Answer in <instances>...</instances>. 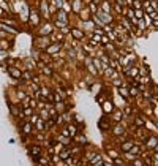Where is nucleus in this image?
I'll return each mask as SVG.
<instances>
[{
	"label": "nucleus",
	"instance_id": "obj_35",
	"mask_svg": "<svg viewBox=\"0 0 158 166\" xmlns=\"http://www.w3.org/2000/svg\"><path fill=\"white\" fill-rule=\"evenodd\" d=\"M38 152H40L38 147H33V149H32V154H38Z\"/></svg>",
	"mask_w": 158,
	"mask_h": 166
},
{
	"label": "nucleus",
	"instance_id": "obj_36",
	"mask_svg": "<svg viewBox=\"0 0 158 166\" xmlns=\"http://www.w3.org/2000/svg\"><path fill=\"white\" fill-rule=\"evenodd\" d=\"M0 48H6V43H3V41H0Z\"/></svg>",
	"mask_w": 158,
	"mask_h": 166
},
{
	"label": "nucleus",
	"instance_id": "obj_3",
	"mask_svg": "<svg viewBox=\"0 0 158 166\" xmlns=\"http://www.w3.org/2000/svg\"><path fill=\"white\" fill-rule=\"evenodd\" d=\"M120 24H122V27H123V29H125L127 32H133V27H135V25L130 22V19H128V18H122Z\"/></svg>",
	"mask_w": 158,
	"mask_h": 166
},
{
	"label": "nucleus",
	"instance_id": "obj_22",
	"mask_svg": "<svg viewBox=\"0 0 158 166\" xmlns=\"http://www.w3.org/2000/svg\"><path fill=\"white\" fill-rule=\"evenodd\" d=\"M131 147H133V143H125V144L122 146V150L128 152V150H131Z\"/></svg>",
	"mask_w": 158,
	"mask_h": 166
},
{
	"label": "nucleus",
	"instance_id": "obj_26",
	"mask_svg": "<svg viewBox=\"0 0 158 166\" xmlns=\"http://www.w3.org/2000/svg\"><path fill=\"white\" fill-rule=\"evenodd\" d=\"M30 130H32L30 123H25V125H24V133H25V134H29V133H30Z\"/></svg>",
	"mask_w": 158,
	"mask_h": 166
},
{
	"label": "nucleus",
	"instance_id": "obj_34",
	"mask_svg": "<svg viewBox=\"0 0 158 166\" xmlns=\"http://www.w3.org/2000/svg\"><path fill=\"white\" fill-rule=\"evenodd\" d=\"M120 117H122L120 113H115V114H114V119H115V120H120Z\"/></svg>",
	"mask_w": 158,
	"mask_h": 166
},
{
	"label": "nucleus",
	"instance_id": "obj_4",
	"mask_svg": "<svg viewBox=\"0 0 158 166\" xmlns=\"http://www.w3.org/2000/svg\"><path fill=\"white\" fill-rule=\"evenodd\" d=\"M57 19H59V22H63V24H68V19H67V11H63V10H60V11L57 13Z\"/></svg>",
	"mask_w": 158,
	"mask_h": 166
},
{
	"label": "nucleus",
	"instance_id": "obj_30",
	"mask_svg": "<svg viewBox=\"0 0 158 166\" xmlns=\"http://www.w3.org/2000/svg\"><path fill=\"white\" fill-rule=\"evenodd\" d=\"M114 133H115V134H122V133H123V128H122V127H115V128H114Z\"/></svg>",
	"mask_w": 158,
	"mask_h": 166
},
{
	"label": "nucleus",
	"instance_id": "obj_19",
	"mask_svg": "<svg viewBox=\"0 0 158 166\" xmlns=\"http://www.w3.org/2000/svg\"><path fill=\"white\" fill-rule=\"evenodd\" d=\"M0 27H2L3 30H6V32H10V33H16V30L13 29V27H8V25H5V24H0Z\"/></svg>",
	"mask_w": 158,
	"mask_h": 166
},
{
	"label": "nucleus",
	"instance_id": "obj_11",
	"mask_svg": "<svg viewBox=\"0 0 158 166\" xmlns=\"http://www.w3.org/2000/svg\"><path fill=\"white\" fill-rule=\"evenodd\" d=\"M118 92H120V95L123 96V98H128V96H130V90L128 89H125V87H118Z\"/></svg>",
	"mask_w": 158,
	"mask_h": 166
},
{
	"label": "nucleus",
	"instance_id": "obj_37",
	"mask_svg": "<svg viewBox=\"0 0 158 166\" xmlns=\"http://www.w3.org/2000/svg\"><path fill=\"white\" fill-rule=\"evenodd\" d=\"M155 158H156V160H158V154H156V157H155Z\"/></svg>",
	"mask_w": 158,
	"mask_h": 166
},
{
	"label": "nucleus",
	"instance_id": "obj_25",
	"mask_svg": "<svg viewBox=\"0 0 158 166\" xmlns=\"http://www.w3.org/2000/svg\"><path fill=\"white\" fill-rule=\"evenodd\" d=\"M90 11H92V13H95V15L98 13V8H97V3H95V2H94V3H90Z\"/></svg>",
	"mask_w": 158,
	"mask_h": 166
},
{
	"label": "nucleus",
	"instance_id": "obj_13",
	"mask_svg": "<svg viewBox=\"0 0 158 166\" xmlns=\"http://www.w3.org/2000/svg\"><path fill=\"white\" fill-rule=\"evenodd\" d=\"M10 74L13 78H21V71L18 70V68H10Z\"/></svg>",
	"mask_w": 158,
	"mask_h": 166
},
{
	"label": "nucleus",
	"instance_id": "obj_29",
	"mask_svg": "<svg viewBox=\"0 0 158 166\" xmlns=\"http://www.w3.org/2000/svg\"><path fill=\"white\" fill-rule=\"evenodd\" d=\"M92 62H94V65L98 68V70H101V62L98 60V59H94V60H92Z\"/></svg>",
	"mask_w": 158,
	"mask_h": 166
},
{
	"label": "nucleus",
	"instance_id": "obj_12",
	"mask_svg": "<svg viewBox=\"0 0 158 166\" xmlns=\"http://www.w3.org/2000/svg\"><path fill=\"white\" fill-rule=\"evenodd\" d=\"M87 66H89V71L90 73L97 74V68H95V65H92V59H87Z\"/></svg>",
	"mask_w": 158,
	"mask_h": 166
},
{
	"label": "nucleus",
	"instance_id": "obj_23",
	"mask_svg": "<svg viewBox=\"0 0 158 166\" xmlns=\"http://www.w3.org/2000/svg\"><path fill=\"white\" fill-rule=\"evenodd\" d=\"M103 106H104V111H106V113H112V104H111L109 101H108V103H104Z\"/></svg>",
	"mask_w": 158,
	"mask_h": 166
},
{
	"label": "nucleus",
	"instance_id": "obj_15",
	"mask_svg": "<svg viewBox=\"0 0 158 166\" xmlns=\"http://www.w3.org/2000/svg\"><path fill=\"white\" fill-rule=\"evenodd\" d=\"M41 11L44 13V16H49V10H48V3L44 2V0H43V2H41Z\"/></svg>",
	"mask_w": 158,
	"mask_h": 166
},
{
	"label": "nucleus",
	"instance_id": "obj_31",
	"mask_svg": "<svg viewBox=\"0 0 158 166\" xmlns=\"http://www.w3.org/2000/svg\"><path fill=\"white\" fill-rule=\"evenodd\" d=\"M125 6L131 8V6H133V0H125Z\"/></svg>",
	"mask_w": 158,
	"mask_h": 166
},
{
	"label": "nucleus",
	"instance_id": "obj_14",
	"mask_svg": "<svg viewBox=\"0 0 158 166\" xmlns=\"http://www.w3.org/2000/svg\"><path fill=\"white\" fill-rule=\"evenodd\" d=\"M59 49H60V45H52V46L48 48V52H49V54H54V52H57Z\"/></svg>",
	"mask_w": 158,
	"mask_h": 166
},
{
	"label": "nucleus",
	"instance_id": "obj_27",
	"mask_svg": "<svg viewBox=\"0 0 158 166\" xmlns=\"http://www.w3.org/2000/svg\"><path fill=\"white\" fill-rule=\"evenodd\" d=\"M0 8H3V10H6V11L10 10V8H8V3L5 2V0H0Z\"/></svg>",
	"mask_w": 158,
	"mask_h": 166
},
{
	"label": "nucleus",
	"instance_id": "obj_8",
	"mask_svg": "<svg viewBox=\"0 0 158 166\" xmlns=\"http://www.w3.org/2000/svg\"><path fill=\"white\" fill-rule=\"evenodd\" d=\"M136 25H138L139 32H142V30H146V29H147V25H146V22H144V19H138Z\"/></svg>",
	"mask_w": 158,
	"mask_h": 166
},
{
	"label": "nucleus",
	"instance_id": "obj_2",
	"mask_svg": "<svg viewBox=\"0 0 158 166\" xmlns=\"http://www.w3.org/2000/svg\"><path fill=\"white\" fill-rule=\"evenodd\" d=\"M123 73H125L127 76H130V78H136V76L139 74V68H138V66H131V65H128V66H125Z\"/></svg>",
	"mask_w": 158,
	"mask_h": 166
},
{
	"label": "nucleus",
	"instance_id": "obj_33",
	"mask_svg": "<svg viewBox=\"0 0 158 166\" xmlns=\"http://www.w3.org/2000/svg\"><path fill=\"white\" fill-rule=\"evenodd\" d=\"M43 71H44L46 74H52V71H51V68H48V66H43Z\"/></svg>",
	"mask_w": 158,
	"mask_h": 166
},
{
	"label": "nucleus",
	"instance_id": "obj_20",
	"mask_svg": "<svg viewBox=\"0 0 158 166\" xmlns=\"http://www.w3.org/2000/svg\"><path fill=\"white\" fill-rule=\"evenodd\" d=\"M30 19H32V24H38V15H36L35 11L30 13Z\"/></svg>",
	"mask_w": 158,
	"mask_h": 166
},
{
	"label": "nucleus",
	"instance_id": "obj_28",
	"mask_svg": "<svg viewBox=\"0 0 158 166\" xmlns=\"http://www.w3.org/2000/svg\"><path fill=\"white\" fill-rule=\"evenodd\" d=\"M38 43H40V46H41V48H46L48 46V40L44 38V40H38Z\"/></svg>",
	"mask_w": 158,
	"mask_h": 166
},
{
	"label": "nucleus",
	"instance_id": "obj_6",
	"mask_svg": "<svg viewBox=\"0 0 158 166\" xmlns=\"http://www.w3.org/2000/svg\"><path fill=\"white\" fill-rule=\"evenodd\" d=\"M101 11H104V13H111V3L108 2V0H104V2L101 3Z\"/></svg>",
	"mask_w": 158,
	"mask_h": 166
},
{
	"label": "nucleus",
	"instance_id": "obj_17",
	"mask_svg": "<svg viewBox=\"0 0 158 166\" xmlns=\"http://www.w3.org/2000/svg\"><path fill=\"white\" fill-rule=\"evenodd\" d=\"M133 10H139V8H142V2L141 0H133V6H131Z\"/></svg>",
	"mask_w": 158,
	"mask_h": 166
},
{
	"label": "nucleus",
	"instance_id": "obj_21",
	"mask_svg": "<svg viewBox=\"0 0 158 166\" xmlns=\"http://www.w3.org/2000/svg\"><path fill=\"white\" fill-rule=\"evenodd\" d=\"M62 10L68 13V11H71V5H70L68 2H63V3H62Z\"/></svg>",
	"mask_w": 158,
	"mask_h": 166
},
{
	"label": "nucleus",
	"instance_id": "obj_32",
	"mask_svg": "<svg viewBox=\"0 0 158 166\" xmlns=\"http://www.w3.org/2000/svg\"><path fill=\"white\" fill-rule=\"evenodd\" d=\"M112 84H114V86H117V87H120V86H122V81H120V79H115V81L112 82Z\"/></svg>",
	"mask_w": 158,
	"mask_h": 166
},
{
	"label": "nucleus",
	"instance_id": "obj_10",
	"mask_svg": "<svg viewBox=\"0 0 158 166\" xmlns=\"http://www.w3.org/2000/svg\"><path fill=\"white\" fill-rule=\"evenodd\" d=\"M156 146H158V139L153 138V136H150V139L147 141V147H156Z\"/></svg>",
	"mask_w": 158,
	"mask_h": 166
},
{
	"label": "nucleus",
	"instance_id": "obj_16",
	"mask_svg": "<svg viewBox=\"0 0 158 166\" xmlns=\"http://www.w3.org/2000/svg\"><path fill=\"white\" fill-rule=\"evenodd\" d=\"M142 19H144V22H146V25H147V27H149V25H152V18L147 15V13H144V18H142Z\"/></svg>",
	"mask_w": 158,
	"mask_h": 166
},
{
	"label": "nucleus",
	"instance_id": "obj_18",
	"mask_svg": "<svg viewBox=\"0 0 158 166\" xmlns=\"http://www.w3.org/2000/svg\"><path fill=\"white\" fill-rule=\"evenodd\" d=\"M135 16H136V19H142V18H144V11H142V8L135 10Z\"/></svg>",
	"mask_w": 158,
	"mask_h": 166
},
{
	"label": "nucleus",
	"instance_id": "obj_7",
	"mask_svg": "<svg viewBox=\"0 0 158 166\" xmlns=\"http://www.w3.org/2000/svg\"><path fill=\"white\" fill-rule=\"evenodd\" d=\"M52 32V25L51 24H46L44 27H41V35H49Z\"/></svg>",
	"mask_w": 158,
	"mask_h": 166
},
{
	"label": "nucleus",
	"instance_id": "obj_24",
	"mask_svg": "<svg viewBox=\"0 0 158 166\" xmlns=\"http://www.w3.org/2000/svg\"><path fill=\"white\" fill-rule=\"evenodd\" d=\"M130 95H131V96H138V95H139V90L135 89V87H131V89H130Z\"/></svg>",
	"mask_w": 158,
	"mask_h": 166
},
{
	"label": "nucleus",
	"instance_id": "obj_1",
	"mask_svg": "<svg viewBox=\"0 0 158 166\" xmlns=\"http://www.w3.org/2000/svg\"><path fill=\"white\" fill-rule=\"evenodd\" d=\"M97 16L101 19V22H103V24H111V22H112V16H111V13H104V11L98 10Z\"/></svg>",
	"mask_w": 158,
	"mask_h": 166
},
{
	"label": "nucleus",
	"instance_id": "obj_9",
	"mask_svg": "<svg viewBox=\"0 0 158 166\" xmlns=\"http://www.w3.org/2000/svg\"><path fill=\"white\" fill-rule=\"evenodd\" d=\"M71 33H73V36H74L76 40H81V38H84V32H81L79 29H74Z\"/></svg>",
	"mask_w": 158,
	"mask_h": 166
},
{
	"label": "nucleus",
	"instance_id": "obj_5",
	"mask_svg": "<svg viewBox=\"0 0 158 166\" xmlns=\"http://www.w3.org/2000/svg\"><path fill=\"white\" fill-rule=\"evenodd\" d=\"M73 10L76 13H79L82 10V0H74V3H73Z\"/></svg>",
	"mask_w": 158,
	"mask_h": 166
}]
</instances>
